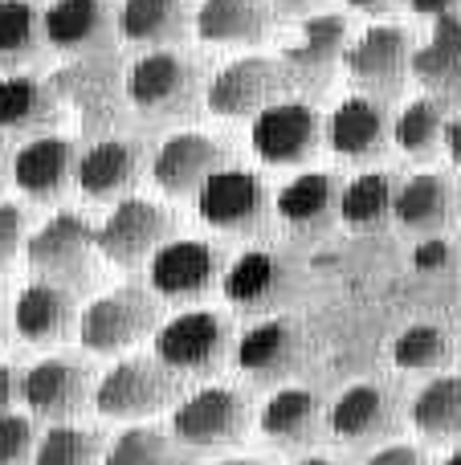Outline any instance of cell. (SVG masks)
<instances>
[{
	"label": "cell",
	"instance_id": "cell-1",
	"mask_svg": "<svg viewBox=\"0 0 461 465\" xmlns=\"http://www.w3.org/2000/svg\"><path fill=\"white\" fill-rule=\"evenodd\" d=\"M180 376L155 355H127L94 388V409L111 420H143L176 404Z\"/></svg>",
	"mask_w": 461,
	"mask_h": 465
},
{
	"label": "cell",
	"instance_id": "cell-43",
	"mask_svg": "<svg viewBox=\"0 0 461 465\" xmlns=\"http://www.w3.org/2000/svg\"><path fill=\"white\" fill-rule=\"evenodd\" d=\"M446 152H449V160L461 168V114L457 119H449V131H446Z\"/></svg>",
	"mask_w": 461,
	"mask_h": 465
},
{
	"label": "cell",
	"instance_id": "cell-18",
	"mask_svg": "<svg viewBox=\"0 0 461 465\" xmlns=\"http://www.w3.org/2000/svg\"><path fill=\"white\" fill-rule=\"evenodd\" d=\"M327 143L339 160H376L384 155V147L392 143V123H388V111H384L376 98H364V94H351L335 106L331 123H327Z\"/></svg>",
	"mask_w": 461,
	"mask_h": 465
},
{
	"label": "cell",
	"instance_id": "cell-45",
	"mask_svg": "<svg viewBox=\"0 0 461 465\" xmlns=\"http://www.w3.org/2000/svg\"><path fill=\"white\" fill-rule=\"evenodd\" d=\"M217 465H266V461H258V458H225V461H217Z\"/></svg>",
	"mask_w": 461,
	"mask_h": 465
},
{
	"label": "cell",
	"instance_id": "cell-14",
	"mask_svg": "<svg viewBox=\"0 0 461 465\" xmlns=\"http://www.w3.org/2000/svg\"><path fill=\"white\" fill-rule=\"evenodd\" d=\"M21 401L29 404L33 417H45L54 425H70L82 412V404L94 401L90 392V371L78 360L65 355H49V360L33 363L21 380Z\"/></svg>",
	"mask_w": 461,
	"mask_h": 465
},
{
	"label": "cell",
	"instance_id": "cell-21",
	"mask_svg": "<svg viewBox=\"0 0 461 465\" xmlns=\"http://www.w3.org/2000/svg\"><path fill=\"white\" fill-rule=\"evenodd\" d=\"M331 433L351 445L388 441L397 433V396L380 384H356L335 401Z\"/></svg>",
	"mask_w": 461,
	"mask_h": 465
},
{
	"label": "cell",
	"instance_id": "cell-10",
	"mask_svg": "<svg viewBox=\"0 0 461 465\" xmlns=\"http://www.w3.org/2000/svg\"><path fill=\"white\" fill-rule=\"evenodd\" d=\"M225 168V152L217 139L201 135V131H176L160 143V152L152 155V180L163 196L184 201V196L201 193L217 172Z\"/></svg>",
	"mask_w": 461,
	"mask_h": 465
},
{
	"label": "cell",
	"instance_id": "cell-41",
	"mask_svg": "<svg viewBox=\"0 0 461 465\" xmlns=\"http://www.w3.org/2000/svg\"><path fill=\"white\" fill-rule=\"evenodd\" d=\"M21 396V384H16V371L8 363H0V417H8L13 401Z\"/></svg>",
	"mask_w": 461,
	"mask_h": 465
},
{
	"label": "cell",
	"instance_id": "cell-35",
	"mask_svg": "<svg viewBox=\"0 0 461 465\" xmlns=\"http://www.w3.org/2000/svg\"><path fill=\"white\" fill-rule=\"evenodd\" d=\"M45 16L29 0H0V65H25L41 57Z\"/></svg>",
	"mask_w": 461,
	"mask_h": 465
},
{
	"label": "cell",
	"instance_id": "cell-39",
	"mask_svg": "<svg viewBox=\"0 0 461 465\" xmlns=\"http://www.w3.org/2000/svg\"><path fill=\"white\" fill-rule=\"evenodd\" d=\"M21 245H25V213L16 204L0 201V270L13 262Z\"/></svg>",
	"mask_w": 461,
	"mask_h": 465
},
{
	"label": "cell",
	"instance_id": "cell-32",
	"mask_svg": "<svg viewBox=\"0 0 461 465\" xmlns=\"http://www.w3.org/2000/svg\"><path fill=\"white\" fill-rule=\"evenodd\" d=\"M413 429L425 441H461V376H437L413 396Z\"/></svg>",
	"mask_w": 461,
	"mask_h": 465
},
{
	"label": "cell",
	"instance_id": "cell-2",
	"mask_svg": "<svg viewBox=\"0 0 461 465\" xmlns=\"http://www.w3.org/2000/svg\"><path fill=\"white\" fill-rule=\"evenodd\" d=\"M160 331V306L147 290L139 286H119L111 294L94 298L78 319V339L86 351L94 355H114L135 347L139 339Z\"/></svg>",
	"mask_w": 461,
	"mask_h": 465
},
{
	"label": "cell",
	"instance_id": "cell-27",
	"mask_svg": "<svg viewBox=\"0 0 461 465\" xmlns=\"http://www.w3.org/2000/svg\"><path fill=\"white\" fill-rule=\"evenodd\" d=\"M323 425V404L310 388L302 384H286L261 409V437L274 441L278 450H294V445H307L310 437Z\"/></svg>",
	"mask_w": 461,
	"mask_h": 465
},
{
	"label": "cell",
	"instance_id": "cell-23",
	"mask_svg": "<svg viewBox=\"0 0 461 465\" xmlns=\"http://www.w3.org/2000/svg\"><path fill=\"white\" fill-rule=\"evenodd\" d=\"M339 196H343V184L331 172H302L290 184L278 188L274 213L282 217V225L299 232H315L339 217Z\"/></svg>",
	"mask_w": 461,
	"mask_h": 465
},
{
	"label": "cell",
	"instance_id": "cell-22",
	"mask_svg": "<svg viewBox=\"0 0 461 465\" xmlns=\"http://www.w3.org/2000/svg\"><path fill=\"white\" fill-rule=\"evenodd\" d=\"M348 45V21L339 13H319L307 16L299 37L282 49V65L290 78H323L335 70V62H343Z\"/></svg>",
	"mask_w": 461,
	"mask_h": 465
},
{
	"label": "cell",
	"instance_id": "cell-9",
	"mask_svg": "<svg viewBox=\"0 0 461 465\" xmlns=\"http://www.w3.org/2000/svg\"><path fill=\"white\" fill-rule=\"evenodd\" d=\"M196 217L225 232H258L270 217V193L253 172L221 168L196 193Z\"/></svg>",
	"mask_w": 461,
	"mask_h": 465
},
{
	"label": "cell",
	"instance_id": "cell-4",
	"mask_svg": "<svg viewBox=\"0 0 461 465\" xmlns=\"http://www.w3.org/2000/svg\"><path fill=\"white\" fill-rule=\"evenodd\" d=\"M155 360L176 376H209L221 368L233 347V331L217 311H184L176 319L160 322L152 335Z\"/></svg>",
	"mask_w": 461,
	"mask_h": 465
},
{
	"label": "cell",
	"instance_id": "cell-16",
	"mask_svg": "<svg viewBox=\"0 0 461 465\" xmlns=\"http://www.w3.org/2000/svg\"><path fill=\"white\" fill-rule=\"evenodd\" d=\"M78 147L62 135H33L13 155V184L33 201H57L70 184H78Z\"/></svg>",
	"mask_w": 461,
	"mask_h": 465
},
{
	"label": "cell",
	"instance_id": "cell-29",
	"mask_svg": "<svg viewBox=\"0 0 461 465\" xmlns=\"http://www.w3.org/2000/svg\"><path fill=\"white\" fill-rule=\"evenodd\" d=\"M54 119L57 98L45 82L29 78V74L0 78V131L5 135H33V131L54 127Z\"/></svg>",
	"mask_w": 461,
	"mask_h": 465
},
{
	"label": "cell",
	"instance_id": "cell-26",
	"mask_svg": "<svg viewBox=\"0 0 461 465\" xmlns=\"http://www.w3.org/2000/svg\"><path fill=\"white\" fill-rule=\"evenodd\" d=\"M413 78L437 103L461 98V16H437L421 49H413Z\"/></svg>",
	"mask_w": 461,
	"mask_h": 465
},
{
	"label": "cell",
	"instance_id": "cell-19",
	"mask_svg": "<svg viewBox=\"0 0 461 465\" xmlns=\"http://www.w3.org/2000/svg\"><path fill=\"white\" fill-rule=\"evenodd\" d=\"M78 319H82V311L74 306V294L65 286H54V282H29L16 294V306H13L16 335L33 347L62 343L78 327Z\"/></svg>",
	"mask_w": 461,
	"mask_h": 465
},
{
	"label": "cell",
	"instance_id": "cell-11",
	"mask_svg": "<svg viewBox=\"0 0 461 465\" xmlns=\"http://www.w3.org/2000/svg\"><path fill=\"white\" fill-rule=\"evenodd\" d=\"M127 98L143 114H184L196 103V65L172 49L143 54L127 70Z\"/></svg>",
	"mask_w": 461,
	"mask_h": 465
},
{
	"label": "cell",
	"instance_id": "cell-42",
	"mask_svg": "<svg viewBox=\"0 0 461 465\" xmlns=\"http://www.w3.org/2000/svg\"><path fill=\"white\" fill-rule=\"evenodd\" d=\"M408 5H413L417 16H433L437 21V16H454V8L461 0H408Z\"/></svg>",
	"mask_w": 461,
	"mask_h": 465
},
{
	"label": "cell",
	"instance_id": "cell-13",
	"mask_svg": "<svg viewBox=\"0 0 461 465\" xmlns=\"http://www.w3.org/2000/svg\"><path fill=\"white\" fill-rule=\"evenodd\" d=\"M217 273H221L217 249L209 241H192V237H172L147 262V282L168 302H196V298H204L212 290V282H217Z\"/></svg>",
	"mask_w": 461,
	"mask_h": 465
},
{
	"label": "cell",
	"instance_id": "cell-7",
	"mask_svg": "<svg viewBox=\"0 0 461 465\" xmlns=\"http://www.w3.org/2000/svg\"><path fill=\"white\" fill-rule=\"evenodd\" d=\"M172 217L152 201H139V196H127L111 209V217L94 229V249L106 257L111 265H131L152 262L155 249H163L172 241Z\"/></svg>",
	"mask_w": 461,
	"mask_h": 465
},
{
	"label": "cell",
	"instance_id": "cell-6",
	"mask_svg": "<svg viewBox=\"0 0 461 465\" xmlns=\"http://www.w3.org/2000/svg\"><path fill=\"white\" fill-rule=\"evenodd\" d=\"M90 253H94V225L82 213H57L25 241V262L41 282L54 286H82L90 278Z\"/></svg>",
	"mask_w": 461,
	"mask_h": 465
},
{
	"label": "cell",
	"instance_id": "cell-46",
	"mask_svg": "<svg viewBox=\"0 0 461 465\" xmlns=\"http://www.w3.org/2000/svg\"><path fill=\"white\" fill-rule=\"evenodd\" d=\"M274 5H282V8H307V5H315V0H274Z\"/></svg>",
	"mask_w": 461,
	"mask_h": 465
},
{
	"label": "cell",
	"instance_id": "cell-8",
	"mask_svg": "<svg viewBox=\"0 0 461 465\" xmlns=\"http://www.w3.org/2000/svg\"><path fill=\"white\" fill-rule=\"evenodd\" d=\"M323 143V119L315 106L282 98L270 111H261L250 127V147L270 168H294L307 163Z\"/></svg>",
	"mask_w": 461,
	"mask_h": 465
},
{
	"label": "cell",
	"instance_id": "cell-15",
	"mask_svg": "<svg viewBox=\"0 0 461 465\" xmlns=\"http://www.w3.org/2000/svg\"><path fill=\"white\" fill-rule=\"evenodd\" d=\"M237 368L258 384H282L302 368V327L294 319H261L237 339Z\"/></svg>",
	"mask_w": 461,
	"mask_h": 465
},
{
	"label": "cell",
	"instance_id": "cell-3",
	"mask_svg": "<svg viewBox=\"0 0 461 465\" xmlns=\"http://www.w3.org/2000/svg\"><path fill=\"white\" fill-rule=\"evenodd\" d=\"M290 86L282 57H237L221 65L217 78L204 86V106L217 119H258L274 103H282V90Z\"/></svg>",
	"mask_w": 461,
	"mask_h": 465
},
{
	"label": "cell",
	"instance_id": "cell-34",
	"mask_svg": "<svg viewBox=\"0 0 461 465\" xmlns=\"http://www.w3.org/2000/svg\"><path fill=\"white\" fill-rule=\"evenodd\" d=\"M192 450L155 425H131L111 441L103 465H188Z\"/></svg>",
	"mask_w": 461,
	"mask_h": 465
},
{
	"label": "cell",
	"instance_id": "cell-17",
	"mask_svg": "<svg viewBox=\"0 0 461 465\" xmlns=\"http://www.w3.org/2000/svg\"><path fill=\"white\" fill-rule=\"evenodd\" d=\"M221 290H225V298L237 306V311L270 314L290 298L294 282H290V270H286V262L278 253H270V249H250V253H241L225 270Z\"/></svg>",
	"mask_w": 461,
	"mask_h": 465
},
{
	"label": "cell",
	"instance_id": "cell-38",
	"mask_svg": "<svg viewBox=\"0 0 461 465\" xmlns=\"http://www.w3.org/2000/svg\"><path fill=\"white\" fill-rule=\"evenodd\" d=\"M37 429H33L29 417H16V412H8V417H0V465H25L33 461V453H37Z\"/></svg>",
	"mask_w": 461,
	"mask_h": 465
},
{
	"label": "cell",
	"instance_id": "cell-20",
	"mask_svg": "<svg viewBox=\"0 0 461 465\" xmlns=\"http://www.w3.org/2000/svg\"><path fill=\"white\" fill-rule=\"evenodd\" d=\"M143 172V152L127 139H103L78 155V188L86 201H127Z\"/></svg>",
	"mask_w": 461,
	"mask_h": 465
},
{
	"label": "cell",
	"instance_id": "cell-49",
	"mask_svg": "<svg viewBox=\"0 0 461 465\" xmlns=\"http://www.w3.org/2000/svg\"><path fill=\"white\" fill-rule=\"evenodd\" d=\"M0 180H5V155H0Z\"/></svg>",
	"mask_w": 461,
	"mask_h": 465
},
{
	"label": "cell",
	"instance_id": "cell-44",
	"mask_svg": "<svg viewBox=\"0 0 461 465\" xmlns=\"http://www.w3.org/2000/svg\"><path fill=\"white\" fill-rule=\"evenodd\" d=\"M351 8H364V13H380V8H388L392 0H348Z\"/></svg>",
	"mask_w": 461,
	"mask_h": 465
},
{
	"label": "cell",
	"instance_id": "cell-28",
	"mask_svg": "<svg viewBox=\"0 0 461 465\" xmlns=\"http://www.w3.org/2000/svg\"><path fill=\"white\" fill-rule=\"evenodd\" d=\"M457 213V193L446 176L437 172H421V176L405 180L397 193V213L408 232H441Z\"/></svg>",
	"mask_w": 461,
	"mask_h": 465
},
{
	"label": "cell",
	"instance_id": "cell-25",
	"mask_svg": "<svg viewBox=\"0 0 461 465\" xmlns=\"http://www.w3.org/2000/svg\"><path fill=\"white\" fill-rule=\"evenodd\" d=\"M45 45L62 54H94L111 45V13L103 0H54L45 13Z\"/></svg>",
	"mask_w": 461,
	"mask_h": 465
},
{
	"label": "cell",
	"instance_id": "cell-36",
	"mask_svg": "<svg viewBox=\"0 0 461 465\" xmlns=\"http://www.w3.org/2000/svg\"><path fill=\"white\" fill-rule=\"evenodd\" d=\"M457 360V347L437 322H413L392 339V363L400 371H446Z\"/></svg>",
	"mask_w": 461,
	"mask_h": 465
},
{
	"label": "cell",
	"instance_id": "cell-40",
	"mask_svg": "<svg viewBox=\"0 0 461 465\" xmlns=\"http://www.w3.org/2000/svg\"><path fill=\"white\" fill-rule=\"evenodd\" d=\"M368 465H429V458L417 445H384L368 458Z\"/></svg>",
	"mask_w": 461,
	"mask_h": 465
},
{
	"label": "cell",
	"instance_id": "cell-30",
	"mask_svg": "<svg viewBox=\"0 0 461 465\" xmlns=\"http://www.w3.org/2000/svg\"><path fill=\"white\" fill-rule=\"evenodd\" d=\"M119 33L131 45L168 49L184 41L188 33V5L184 0H123Z\"/></svg>",
	"mask_w": 461,
	"mask_h": 465
},
{
	"label": "cell",
	"instance_id": "cell-31",
	"mask_svg": "<svg viewBox=\"0 0 461 465\" xmlns=\"http://www.w3.org/2000/svg\"><path fill=\"white\" fill-rule=\"evenodd\" d=\"M397 180L388 172H359L356 180L343 184L339 196V221L356 232H372L388 225V217L397 213Z\"/></svg>",
	"mask_w": 461,
	"mask_h": 465
},
{
	"label": "cell",
	"instance_id": "cell-37",
	"mask_svg": "<svg viewBox=\"0 0 461 465\" xmlns=\"http://www.w3.org/2000/svg\"><path fill=\"white\" fill-rule=\"evenodd\" d=\"M106 453L98 450V437L78 425H54L37 441L33 465H98Z\"/></svg>",
	"mask_w": 461,
	"mask_h": 465
},
{
	"label": "cell",
	"instance_id": "cell-24",
	"mask_svg": "<svg viewBox=\"0 0 461 465\" xmlns=\"http://www.w3.org/2000/svg\"><path fill=\"white\" fill-rule=\"evenodd\" d=\"M270 0H201L192 25L209 45H258L270 33Z\"/></svg>",
	"mask_w": 461,
	"mask_h": 465
},
{
	"label": "cell",
	"instance_id": "cell-47",
	"mask_svg": "<svg viewBox=\"0 0 461 465\" xmlns=\"http://www.w3.org/2000/svg\"><path fill=\"white\" fill-rule=\"evenodd\" d=\"M294 465H335L331 458H319V453H315V458H302V461H294Z\"/></svg>",
	"mask_w": 461,
	"mask_h": 465
},
{
	"label": "cell",
	"instance_id": "cell-5",
	"mask_svg": "<svg viewBox=\"0 0 461 465\" xmlns=\"http://www.w3.org/2000/svg\"><path fill=\"white\" fill-rule=\"evenodd\" d=\"M245 429H250V404L237 388H201L188 401H180L176 412H172V437L180 445H188L192 453L237 445L245 437Z\"/></svg>",
	"mask_w": 461,
	"mask_h": 465
},
{
	"label": "cell",
	"instance_id": "cell-33",
	"mask_svg": "<svg viewBox=\"0 0 461 465\" xmlns=\"http://www.w3.org/2000/svg\"><path fill=\"white\" fill-rule=\"evenodd\" d=\"M446 131H449V119L437 98H413L397 114V123H392L397 147L405 155H413V160H433L446 147Z\"/></svg>",
	"mask_w": 461,
	"mask_h": 465
},
{
	"label": "cell",
	"instance_id": "cell-48",
	"mask_svg": "<svg viewBox=\"0 0 461 465\" xmlns=\"http://www.w3.org/2000/svg\"><path fill=\"white\" fill-rule=\"evenodd\" d=\"M0 343H5V311H0Z\"/></svg>",
	"mask_w": 461,
	"mask_h": 465
},
{
	"label": "cell",
	"instance_id": "cell-12",
	"mask_svg": "<svg viewBox=\"0 0 461 465\" xmlns=\"http://www.w3.org/2000/svg\"><path fill=\"white\" fill-rule=\"evenodd\" d=\"M348 74L376 94H400V82L413 74V41L400 25H368L343 54Z\"/></svg>",
	"mask_w": 461,
	"mask_h": 465
}]
</instances>
